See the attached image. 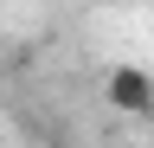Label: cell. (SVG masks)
Masks as SVG:
<instances>
[{
    "label": "cell",
    "instance_id": "obj_1",
    "mask_svg": "<svg viewBox=\"0 0 154 148\" xmlns=\"http://www.w3.org/2000/svg\"><path fill=\"white\" fill-rule=\"evenodd\" d=\"M103 103L116 109V116H154V77H148V65H109V77H103Z\"/></svg>",
    "mask_w": 154,
    "mask_h": 148
},
{
    "label": "cell",
    "instance_id": "obj_2",
    "mask_svg": "<svg viewBox=\"0 0 154 148\" xmlns=\"http://www.w3.org/2000/svg\"><path fill=\"white\" fill-rule=\"evenodd\" d=\"M148 129H154V116H148Z\"/></svg>",
    "mask_w": 154,
    "mask_h": 148
}]
</instances>
